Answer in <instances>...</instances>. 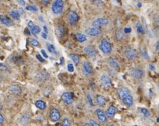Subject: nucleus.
I'll return each mask as SVG.
<instances>
[{"instance_id": "obj_1", "label": "nucleus", "mask_w": 159, "mask_h": 126, "mask_svg": "<svg viewBox=\"0 0 159 126\" xmlns=\"http://www.w3.org/2000/svg\"><path fill=\"white\" fill-rule=\"evenodd\" d=\"M64 9L63 0H54L52 5V11L54 14H60L63 12Z\"/></svg>"}, {"instance_id": "obj_2", "label": "nucleus", "mask_w": 159, "mask_h": 126, "mask_svg": "<svg viewBox=\"0 0 159 126\" xmlns=\"http://www.w3.org/2000/svg\"><path fill=\"white\" fill-rule=\"evenodd\" d=\"M124 56L129 61H133L138 57V52L133 48L128 47L125 50Z\"/></svg>"}, {"instance_id": "obj_3", "label": "nucleus", "mask_w": 159, "mask_h": 126, "mask_svg": "<svg viewBox=\"0 0 159 126\" xmlns=\"http://www.w3.org/2000/svg\"><path fill=\"white\" fill-rule=\"evenodd\" d=\"M100 49L103 54H109L112 51V45L106 39H103L99 46Z\"/></svg>"}, {"instance_id": "obj_4", "label": "nucleus", "mask_w": 159, "mask_h": 126, "mask_svg": "<svg viewBox=\"0 0 159 126\" xmlns=\"http://www.w3.org/2000/svg\"><path fill=\"white\" fill-rule=\"evenodd\" d=\"M100 81H101V85L105 89L110 88L112 85L111 78L106 74H102L100 77Z\"/></svg>"}, {"instance_id": "obj_5", "label": "nucleus", "mask_w": 159, "mask_h": 126, "mask_svg": "<svg viewBox=\"0 0 159 126\" xmlns=\"http://www.w3.org/2000/svg\"><path fill=\"white\" fill-rule=\"evenodd\" d=\"M79 20V16L75 11H70L68 14V22L70 25L75 26Z\"/></svg>"}, {"instance_id": "obj_6", "label": "nucleus", "mask_w": 159, "mask_h": 126, "mask_svg": "<svg viewBox=\"0 0 159 126\" xmlns=\"http://www.w3.org/2000/svg\"><path fill=\"white\" fill-rule=\"evenodd\" d=\"M130 74L132 77L136 79H141L144 76V71L139 68H135L131 69L130 71Z\"/></svg>"}, {"instance_id": "obj_7", "label": "nucleus", "mask_w": 159, "mask_h": 126, "mask_svg": "<svg viewBox=\"0 0 159 126\" xmlns=\"http://www.w3.org/2000/svg\"><path fill=\"white\" fill-rule=\"evenodd\" d=\"M73 93L71 92H66L62 95V100L64 101L67 105H71L73 103Z\"/></svg>"}, {"instance_id": "obj_8", "label": "nucleus", "mask_w": 159, "mask_h": 126, "mask_svg": "<svg viewBox=\"0 0 159 126\" xmlns=\"http://www.w3.org/2000/svg\"><path fill=\"white\" fill-rule=\"evenodd\" d=\"M109 24V21L106 18H98L92 21V25L95 27H101L107 25Z\"/></svg>"}, {"instance_id": "obj_9", "label": "nucleus", "mask_w": 159, "mask_h": 126, "mask_svg": "<svg viewBox=\"0 0 159 126\" xmlns=\"http://www.w3.org/2000/svg\"><path fill=\"white\" fill-rule=\"evenodd\" d=\"M102 33L101 29L99 27H95V26H92V27L88 28L86 30V34L90 36H99Z\"/></svg>"}, {"instance_id": "obj_10", "label": "nucleus", "mask_w": 159, "mask_h": 126, "mask_svg": "<svg viewBox=\"0 0 159 126\" xmlns=\"http://www.w3.org/2000/svg\"><path fill=\"white\" fill-rule=\"evenodd\" d=\"M50 118L53 122H57L60 119V113L57 108H52L50 113Z\"/></svg>"}, {"instance_id": "obj_11", "label": "nucleus", "mask_w": 159, "mask_h": 126, "mask_svg": "<svg viewBox=\"0 0 159 126\" xmlns=\"http://www.w3.org/2000/svg\"><path fill=\"white\" fill-rule=\"evenodd\" d=\"M118 94L119 97L121 99V101H123L125 98L130 95V91L128 88L122 87L118 90Z\"/></svg>"}, {"instance_id": "obj_12", "label": "nucleus", "mask_w": 159, "mask_h": 126, "mask_svg": "<svg viewBox=\"0 0 159 126\" xmlns=\"http://www.w3.org/2000/svg\"><path fill=\"white\" fill-rule=\"evenodd\" d=\"M96 115L98 116V118L99 119V121H101V122H102L103 123H106L107 122V115L101 109L98 108V109L96 110Z\"/></svg>"}, {"instance_id": "obj_13", "label": "nucleus", "mask_w": 159, "mask_h": 126, "mask_svg": "<svg viewBox=\"0 0 159 126\" xmlns=\"http://www.w3.org/2000/svg\"><path fill=\"white\" fill-rule=\"evenodd\" d=\"M118 112V108H116V107L115 106H110L108 108H107V110L106 111V115H107V117H109V118H112V117L114 116L116 114V113Z\"/></svg>"}, {"instance_id": "obj_14", "label": "nucleus", "mask_w": 159, "mask_h": 126, "mask_svg": "<svg viewBox=\"0 0 159 126\" xmlns=\"http://www.w3.org/2000/svg\"><path fill=\"white\" fill-rule=\"evenodd\" d=\"M0 21H1V24L7 26H12L13 24V21L10 18L4 15H1V17H0Z\"/></svg>"}, {"instance_id": "obj_15", "label": "nucleus", "mask_w": 159, "mask_h": 126, "mask_svg": "<svg viewBox=\"0 0 159 126\" xmlns=\"http://www.w3.org/2000/svg\"><path fill=\"white\" fill-rule=\"evenodd\" d=\"M9 90H10V93L14 95L20 94L22 92L21 88L19 86H17V85H12V86H10Z\"/></svg>"}, {"instance_id": "obj_16", "label": "nucleus", "mask_w": 159, "mask_h": 126, "mask_svg": "<svg viewBox=\"0 0 159 126\" xmlns=\"http://www.w3.org/2000/svg\"><path fill=\"white\" fill-rule=\"evenodd\" d=\"M84 51H85V54H86L87 55L89 56L93 57L96 55V51H95V49L91 46H87L84 49Z\"/></svg>"}, {"instance_id": "obj_17", "label": "nucleus", "mask_w": 159, "mask_h": 126, "mask_svg": "<svg viewBox=\"0 0 159 126\" xmlns=\"http://www.w3.org/2000/svg\"><path fill=\"white\" fill-rule=\"evenodd\" d=\"M83 68L85 72L87 74H92V72H93V69H92V66L90 65L89 62L88 61H85L83 64Z\"/></svg>"}, {"instance_id": "obj_18", "label": "nucleus", "mask_w": 159, "mask_h": 126, "mask_svg": "<svg viewBox=\"0 0 159 126\" xmlns=\"http://www.w3.org/2000/svg\"><path fill=\"white\" fill-rule=\"evenodd\" d=\"M122 101H123V103L126 105V106L130 107L132 106V104H133V98H132L131 95H129L127 97L125 98Z\"/></svg>"}, {"instance_id": "obj_19", "label": "nucleus", "mask_w": 159, "mask_h": 126, "mask_svg": "<svg viewBox=\"0 0 159 126\" xmlns=\"http://www.w3.org/2000/svg\"><path fill=\"white\" fill-rule=\"evenodd\" d=\"M29 120H30V117H29V114H24L21 117L20 120V123L22 125L24 126L27 125L28 123L29 122Z\"/></svg>"}, {"instance_id": "obj_20", "label": "nucleus", "mask_w": 159, "mask_h": 126, "mask_svg": "<svg viewBox=\"0 0 159 126\" xmlns=\"http://www.w3.org/2000/svg\"><path fill=\"white\" fill-rule=\"evenodd\" d=\"M108 63L111 68H114L116 70L119 69V64L116 59L113 58H110L108 60Z\"/></svg>"}, {"instance_id": "obj_21", "label": "nucleus", "mask_w": 159, "mask_h": 126, "mask_svg": "<svg viewBox=\"0 0 159 126\" xmlns=\"http://www.w3.org/2000/svg\"><path fill=\"white\" fill-rule=\"evenodd\" d=\"M96 102L99 106L103 107L105 105L106 103V99L103 96H101V95H98L96 97Z\"/></svg>"}, {"instance_id": "obj_22", "label": "nucleus", "mask_w": 159, "mask_h": 126, "mask_svg": "<svg viewBox=\"0 0 159 126\" xmlns=\"http://www.w3.org/2000/svg\"><path fill=\"white\" fill-rule=\"evenodd\" d=\"M65 33V29L63 25H59L56 28V34H57V36L59 37H62L64 36Z\"/></svg>"}, {"instance_id": "obj_23", "label": "nucleus", "mask_w": 159, "mask_h": 126, "mask_svg": "<svg viewBox=\"0 0 159 126\" xmlns=\"http://www.w3.org/2000/svg\"><path fill=\"white\" fill-rule=\"evenodd\" d=\"M116 36L118 40L123 41L125 39V32L120 29H118L116 32Z\"/></svg>"}, {"instance_id": "obj_24", "label": "nucleus", "mask_w": 159, "mask_h": 126, "mask_svg": "<svg viewBox=\"0 0 159 126\" xmlns=\"http://www.w3.org/2000/svg\"><path fill=\"white\" fill-rule=\"evenodd\" d=\"M35 105L37 106V108H38L40 110H45L47 106L46 103H45L43 101H41V100L37 101L36 102H35Z\"/></svg>"}, {"instance_id": "obj_25", "label": "nucleus", "mask_w": 159, "mask_h": 126, "mask_svg": "<svg viewBox=\"0 0 159 126\" xmlns=\"http://www.w3.org/2000/svg\"><path fill=\"white\" fill-rule=\"evenodd\" d=\"M76 39H77V40L79 42H80V43H83V42H86L87 40L86 36L80 33H78L76 34Z\"/></svg>"}, {"instance_id": "obj_26", "label": "nucleus", "mask_w": 159, "mask_h": 126, "mask_svg": "<svg viewBox=\"0 0 159 126\" xmlns=\"http://www.w3.org/2000/svg\"><path fill=\"white\" fill-rule=\"evenodd\" d=\"M10 16H11V17H12L14 19H16V20H18L20 17V13H19L17 10H14V9L11 10L10 12Z\"/></svg>"}, {"instance_id": "obj_27", "label": "nucleus", "mask_w": 159, "mask_h": 126, "mask_svg": "<svg viewBox=\"0 0 159 126\" xmlns=\"http://www.w3.org/2000/svg\"><path fill=\"white\" fill-rule=\"evenodd\" d=\"M48 76L49 75L45 72H40L37 74V77L40 81H45V80L48 79Z\"/></svg>"}, {"instance_id": "obj_28", "label": "nucleus", "mask_w": 159, "mask_h": 126, "mask_svg": "<svg viewBox=\"0 0 159 126\" xmlns=\"http://www.w3.org/2000/svg\"><path fill=\"white\" fill-rule=\"evenodd\" d=\"M140 112L143 114V115L145 118H149V117L151 116V113H150V111H148V109H146V108H140Z\"/></svg>"}, {"instance_id": "obj_29", "label": "nucleus", "mask_w": 159, "mask_h": 126, "mask_svg": "<svg viewBox=\"0 0 159 126\" xmlns=\"http://www.w3.org/2000/svg\"><path fill=\"white\" fill-rule=\"evenodd\" d=\"M29 42L31 45L35 46V47H39V46H40L39 42H38V41L35 39H32V38L29 39Z\"/></svg>"}, {"instance_id": "obj_30", "label": "nucleus", "mask_w": 159, "mask_h": 126, "mask_svg": "<svg viewBox=\"0 0 159 126\" xmlns=\"http://www.w3.org/2000/svg\"><path fill=\"white\" fill-rule=\"evenodd\" d=\"M135 27H136V29H137V32H138V33L141 34H144V29H143V27L142 24H141V23H140V22L137 23L136 25H135Z\"/></svg>"}, {"instance_id": "obj_31", "label": "nucleus", "mask_w": 159, "mask_h": 126, "mask_svg": "<svg viewBox=\"0 0 159 126\" xmlns=\"http://www.w3.org/2000/svg\"><path fill=\"white\" fill-rule=\"evenodd\" d=\"M40 27H39V26H35V27H34L33 29H31V32H32V34H34L35 36H36V34H39V32H40Z\"/></svg>"}, {"instance_id": "obj_32", "label": "nucleus", "mask_w": 159, "mask_h": 126, "mask_svg": "<svg viewBox=\"0 0 159 126\" xmlns=\"http://www.w3.org/2000/svg\"><path fill=\"white\" fill-rule=\"evenodd\" d=\"M70 58H71V59L74 61V63H75V64H78L80 63L79 57L77 56V55H75V54H70Z\"/></svg>"}, {"instance_id": "obj_33", "label": "nucleus", "mask_w": 159, "mask_h": 126, "mask_svg": "<svg viewBox=\"0 0 159 126\" xmlns=\"http://www.w3.org/2000/svg\"><path fill=\"white\" fill-rule=\"evenodd\" d=\"M47 48H48V50L49 51V52L52 53V54L56 53L55 48H54V46H53L52 44H47Z\"/></svg>"}, {"instance_id": "obj_34", "label": "nucleus", "mask_w": 159, "mask_h": 126, "mask_svg": "<svg viewBox=\"0 0 159 126\" xmlns=\"http://www.w3.org/2000/svg\"><path fill=\"white\" fill-rule=\"evenodd\" d=\"M26 9L28 10V11H35V12H36V11H38V9L35 6H33V5L27 6V7H26Z\"/></svg>"}, {"instance_id": "obj_35", "label": "nucleus", "mask_w": 159, "mask_h": 126, "mask_svg": "<svg viewBox=\"0 0 159 126\" xmlns=\"http://www.w3.org/2000/svg\"><path fill=\"white\" fill-rule=\"evenodd\" d=\"M62 126H72V125L68 119H67V118H64L63 121H62Z\"/></svg>"}, {"instance_id": "obj_36", "label": "nucleus", "mask_w": 159, "mask_h": 126, "mask_svg": "<svg viewBox=\"0 0 159 126\" xmlns=\"http://www.w3.org/2000/svg\"><path fill=\"white\" fill-rule=\"evenodd\" d=\"M141 55H142V56L144 58H145V59H147V58H148V53H147V51H145V49H143L141 51Z\"/></svg>"}, {"instance_id": "obj_37", "label": "nucleus", "mask_w": 159, "mask_h": 126, "mask_svg": "<svg viewBox=\"0 0 159 126\" xmlns=\"http://www.w3.org/2000/svg\"><path fill=\"white\" fill-rule=\"evenodd\" d=\"M67 70H68L69 72H73L74 71V66L72 64H69L67 65Z\"/></svg>"}, {"instance_id": "obj_38", "label": "nucleus", "mask_w": 159, "mask_h": 126, "mask_svg": "<svg viewBox=\"0 0 159 126\" xmlns=\"http://www.w3.org/2000/svg\"><path fill=\"white\" fill-rule=\"evenodd\" d=\"M92 1H93L94 3H95L96 5L98 6H101V5H103V2L101 0H91Z\"/></svg>"}, {"instance_id": "obj_39", "label": "nucleus", "mask_w": 159, "mask_h": 126, "mask_svg": "<svg viewBox=\"0 0 159 126\" xmlns=\"http://www.w3.org/2000/svg\"><path fill=\"white\" fill-rule=\"evenodd\" d=\"M90 124L91 126H101L96 121H94V120H90Z\"/></svg>"}, {"instance_id": "obj_40", "label": "nucleus", "mask_w": 159, "mask_h": 126, "mask_svg": "<svg viewBox=\"0 0 159 126\" xmlns=\"http://www.w3.org/2000/svg\"><path fill=\"white\" fill-rule=\"evenodd\" d=\"M123 32H125V34L130 33V32H131V29H130V27H126V28H125L124 30H123Z\"/></svg>"}, {"instance_id": "obj_41", "label": "nucleus", "mask_w": 159, "mask_h": 126, "mask_svg": "<svg viewBox=\"0 0 159 126\" xmlns=\"http://www.w3.org/2000/svg\"><path fill=\"white\" fill-rule=\"evenodd\" d=\"M28 26H29V27L32 29L35 27V24H34V23L32 22V21H29V22H28Z\"/></svg>"}, {"instance_id": "obj_42", "label": "nucleus", "mask_w": 159, "mask_h": 126, "mask_svg": "<svg viewBox=\"0 0 159 126\" xmlns=\"http://www.w3.org/2000/svg\"><path fill=\"white\" fill-rule=\"evenodd\" d=\"M41 53H42V56H43V58H48V54H47V53L45 52V50H43V49H42V50H41Z\"/></svg>"}, {"instance_id": "obj_43", "label": "nucleus", "mask_w": 159, "mask_h": 126, "mask_svg": "<svg viewBox=\"0 0 159 126\" xmlns=\"http://www.w3.org/2000/svg\"><path fill=\"white\" fill-rule=\"evenodd\" d=\"M17 2L20 6H24L25 5V1L24 0H17Z\"/></svg>"}, {"instance_id": "obj_44", "label": "nucleus", "mask_w": 159, "mask_h": 126, "mask_svg": "<svg viewBox=\"0 0 159 126\" xmlns=\"http://www.w3.org/2000/svg\"><path fill=\"white\" fill-rule=\"evenodd\" d=\"M36 57H37V59L40 61V62H45V60H44V58H42L40 55H37Z\"/></svg>"}, {"instance_id": "obj_45", "label": "nucleus", "mask_w": 159, "mask_h": 126, "mask_svg": "<svg viewBox=\"0 0 159 126\" xmlns=\"http://www.w3.org/2000/svg\"><path fill=\"white\" fill-rule=\"evenodd\" d=\"M50 0H42V3L43 5L47 6L48 5V4L50 3Z\"/></svg>"}, {"instance_id": "obj_46", "label": "nucleus", "mask_w": 159, "mask_h": 126, "mask_svg": "<svg viewBox=\"0 0 159 126\" xmlns=\"http://www.w3.org/2000/svg\"><path fill=\"white\" fill-rule=\"evenodd\" d=\"M149 68L151 70V71H155L156 70V66L154 64H151L149 65Z\"/></svg>"}, {"instance_id": "obj_47", "label": "nucleus", "mask_w": 159, "mask_h": 126, "mask_svg": "<svg viewBox=\"0 0 159 126\" xmlns=\"http://www.w3.org/2000/svg\"><path fill=\"white\" fill-rule=\"evenodd\" d=\"M88 102H89V103L91 105H92V99H91V96L90 95H88Z\"/></svg>"}, {"instance_id": "obj_48", "label": "nucleus", "mask_w": 159, "mask_h": 126, "mask_svg": "<svg viewBox=\"0 0 159 126\" xmlns=\"http://www.w3.org/2000/svg\"><path fill=\"white\" fill-rule=\"evenodd\" d=\"M4 117H3L2 114H0V123H1V125H2L3 123H4Z\"/></svg>"}, {"instance_id": "obj_49", "label": "nucleus", "mask_w": 159, "mask_h": 126, "mask_svg": "<svg viewBox=\"0 0 159 126\" xmlns=\"http://www.w3.org/2000/svg\"><path fill=\"white\" fill-rule=\"evenodd\" d=\"M24 32H25V34H26L28 35V36H29V35H30V33H31V32H29V30L28 29H25V30H24Z\"/></svg>"}, {"instance_id": "obj_50", "label": "nucleus", "mask_w": 159, "mask_h": 126, "mask_svg": "<svg viewBox=\"0 0 159 126\" xmlns=\"http://www.w3.org/2000/svg\"><path fill=\"white\" fill-rule=\"evenodd\" d=\"M42 37L44 38L45 39H46L48 38V36H47L46 33H42Z\"/></svg>"}, {"instance_id": "obj_51", "label": "nucleus", "mask_w": 159, "mask_h": 126, "mask_svg": "<svg viewBox=\"0 0 159 126\" xmlns=\"http://www.w3.org/2000/svg\"><path fill=\"white\" fill-rule=\"evenodd\" d=\"M43 29H44V31H45V33L48 34V27H47V26H44Z\"/></svg>"}, {"instance_id": "obj_52", "label": "nucleus", "mask_w": 159, "mask_h": 126, "mask_svg": "<svg viewBox=\"0 0 159 126\" xmlns=\"http://www.w3.org/2000/svg\"><path fill=\"white\" fill-rule=\"evenodd\" d=\"M156 49L159 51V41H158V42L156 44Z\"/></svg>"}, {"instance_id": "obj_53", "label": "nucleus", "mask_w": 159, "mask_h": 126, "mask_svg": "<svg viewBox=\"0 0 159 126\" xmlns=\"http://www.w3.org/2000/svg\"><path fill=\"white\" fill-rule=\"evenodd\" d=\"M83 126H91V125L90 123H85V124H84Z\"/></svg>"}, {"instance_id": "obj_54", "label": "nucleus", "mask_w": 159, "mask_h": 126, "mask_svg": "<svg viewBox=\"0 0 159 126\" xmlns=\"http://www.w3.org/2000/svg\"><path fill=\"white\" fill-rule=\"evenodd\" d=\"M138 5L139 6V7H141V4H140V3H139V4H138Z\"/></svg>"}, {"instance_id": "obj_55", "label": "nucleus", "mask_w": 159, "mask_h": 126, "mask_svg": "<svg viewBox=\"0 0 159 126\" xmlns=\"http://www.w3.org/2000/svg\"><path fill=\"white\" fill-rule=\"evenodd\" d=\"M133 1H141V0H133Z\"/></svg>"}, {"instance_id": "obj_56", "label": "nucleus", "mask_w": 159, "mask_h": 126, "mask_svg": "<svg viewBox=\"0 0 159 126\" xmlns=\"http://www.w3.org/2000/svg\"><path fill=\"white\" fill-rule=\"evenodd\" d=\"M108 126H115V125H113V124H111V125H108Z\"/></svg>"}, {"instance_id": "obj_57", "label": "nucleus", "mask_w": 159, "mask_h": 126, "mask_svg": "<svg viewBox=\"0 0 159 126\" xmlns=\"http://www.w3.org/2000/svg\"><path fill=\"white\" fill-rule=\"evenodd\" d=\"M158 27H159V23H158Z\"/></svg>"}, {"instance_id": "obj_58", "label": "nucleus", "mask_w": 159, "mask_h": 126, "mask_svg": "<svg viewBox=\"0 0 159 126\" xmlns=\"http://www.w3.org/2000/svg\"><path fill=\"white\" fill-rule=\"evenodd\" d=\"M158 88H159V85H158Z\"/></svg>"}, {"instance_id": "obj_59", "label": "nucleus", "mask_w": 159, "mask_h": 126, "mask_svg": "<svg viewBox=\"0 0 159 126\" xmlns=\"http://www.w3.org/2000/svg\"><path fill=\"white\" fill-rule=\"evenodd\" d=\"M116 1H117V0H116Z\"/></svg>"}]
</instances>
